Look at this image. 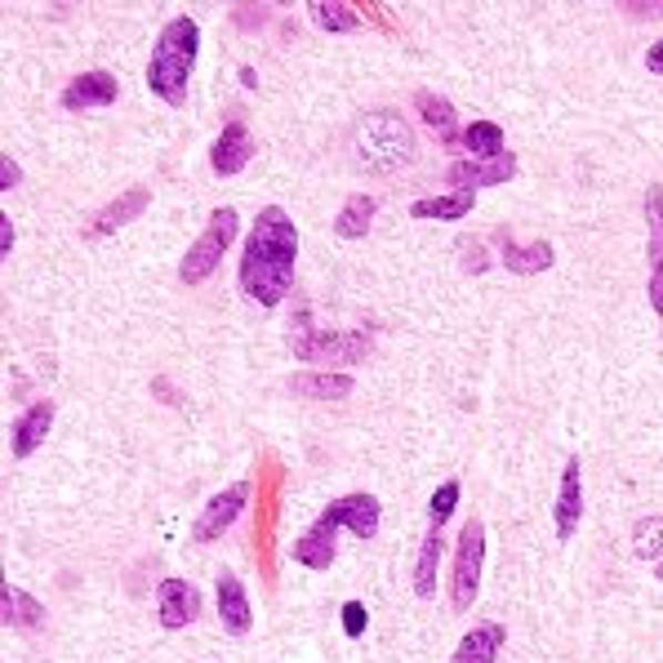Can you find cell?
Masks as SVG:
<instances>
[{
	"mask_svg": "<svg viewBox=\"0 0 663 663\" xmlns=\"http://www.w3.org/2000/svg\"><path fill=\"white\" fill-rule=\"evenodd\" d=\"M294 258H298L294 218H289L280 205L258 210V223H254V232H249V241H245V254H241V289H245L254 303L276 307V303L289 294Z\"/></svg>",
	"mask_w": 663,
	"mask_h": 663,
	"instance_id": "obj_1",
	"label": "cell"
},
{
	"mask_svg": "<svg viewBox=\"0 0 663 663\" xmlns=\"http://www.w3.org/2000/svg\"><path fill=\"white\" fill-rule=\"evenodd\" d=\"M357 161L370 170V174H397L406 165H415L419 156V143H415V130L401 112L392 108H379L370 112L361 125H357V143H353Z\"/></svg>",
	"mask_w": 663,
	"mask_h": 663,
	"instance_id": "obj_2",
	"label": "cell"
},
{
	"mask_svg": "<svg viewBox=\"0 0 663 663\" xmlns=\"http://www.w3.org/2000/svg\"><path fill=\"white\" fill-rule=\"evenodd\" d=\"M196 50H201V32H196L192 19H174V23L161 32L156 50H152L147 90L161 94L170 108H178L183 94H187V76H192V68H196Z\"/></svg>",
	"mask_w": 663,
	"mask_h": 663,
	"instance_id": "obj_3",
	"label": "cell"
},
{
	"mask_svg": "<svg viewBox=\"0 0 663 663\" xmlns=\"http://www.w3.org/2000/svg\"><path fill=\"white\" fill-rule=\"evenodd\" d=\"M289 348L294 357L312 361V366H357L370 357V335H357V329H348V335H325V329H312L307 316L298 312V325L289 329Z\"/></svg>",
	"mask_w": 663,
	"mask_h": 663,
	"instance_id": "obj_4",
	"label": "cell"
},
{
	"mask_svg": "<svg viewBox=\"0 0 663 663\" xmlns=\"http://www.w3.org/2000/svg\"><path fill=\"white\" fill-rule=\"evenodd\" d=\"M236 232H241V218H236V210H214V218H210V227L196 236V245L183 254V263H178V280L183 285H201V280H210L214 276V267L223 263V254L232 249V241H236Z\"/></svg>",
	"mask_w": 663,
	"mask_h": 663,
	"instance_id": "obj_5",
	"label": "cell"
},
{
	"mask_svg": "<svg viewBox=\"0 0 663 663\" xmlns=\"http://www.w3.org/2000/svg\"><path fill=\"white\" fill-rule=\"evenodd\" d=\"M481 561H486V526L472 517L459 530V548H455V570H450V601L455 610H468L477 601L481 588Z\"/></svg>",
	"mask_w": 663,
	"mask_h": 663,
	"instance_id": "obj_6",
	"label": "cell"
},
{
	"mask_svg": "<svg viewBox=\"0 0 663 663\" xmlns=\"http://www.w3.org/2000/svg\"><path fill=\"white\" fill-rule=\"evenodd\" d=\"M245 503H249V481H232L227 490H218V494L205 503V512H201L196 526H192V539H196V543H214V539L245 512Z\"/></svg>",
	"mask_w": 663,
	"mask_h": 663,
	"instance_id": "obj_7",
	"label": "cell"
},
{
	"mask_svg": "<svg viewBox=\"0 0 663 663\" xmlns=\"http://www.w3.org/2000/svg\"><path fill=\"white\" fill-rule=\"evenodd\" d=\"M325 517L335 521V526H344V530H353L357 539H375L379 534V521H384V503L375 499V494H344V499H335L325 508Z\"/></svg>",
	"mask_w": 663,
	"mask_h": 663,
	"instance_id": "obj_8",
	"label": "cell"
},
{
	"mask_svg": "<svg viewBox=\"0 0 663 663\" xmlns=\"http://www.w3.org/2000/svg\"><path fill=\"white\" fill-rule=\"evenodd\" d=\"M196 614H201V592L187 583V579H165L161 588H156V619H161V628H187V623H196Z\"/></svg>",
	"mask_w": 663,
	"mask_h": 663,
	"instance_id": "obj_9",
	"label": "cell"
},
{
	"mask_svg": "<svg viewBox=\"0 0 663 663\" xmlns=\"http://www.w3.org/2000/svg\"><path fill=\"white\" fill-rule=\"evenodd\" d=\"M517 174V156L512 152H503V156H494V161H455L450 165V183H455V192H477V187H499V183H508Z\"/></svg>",
	"mask_w": 663,
	"mask_h": 663,
	"instance_id": "obj_10",
	"label": "cell"
},
{
	"mask_svg": "<svg viewBox=\"0 0 663 663\" xmlns=\"http://www.w3.org/2000/svg\"><path fill=\"white\" fill-rule=\"evenodd\" d=\"M121 94L112 72H81L76 81H68L63 90V108L68 112H94V108H112Z\"/></svg>",
	"mask_w": 663,
	"mask_h": 663,
	"instance_id": "obj_11",
	"label": "cell"
},
{
	"mask_svg": "<svg viewBox=\"0 0 663 663\" xmlns=\"http://www.w3.org/2000/svg\"><path fill=\"white\" fill-rule=\"evenodd\" d=\"M249 161H254V139H249V130H245L241 121H227L223 134H218L214 147H210V165H214V174L232 178V174H241Z\"/></svg>",
	"mask_w": 663,
	"mask_h": 663,
	"instance_id": "obj_12",
	"label": "cell"
},
{
	"mask_svg": "<svg viewBox=\"0 0 663 663\" xmlns=\"http://www.w3.org/2000/svg\"><path fill=\"white\" fill-rule=\"evenodd\" d=\"M218 623H223V632H232V636H249V628H254V605H249V596H245V583L236 579V574H218Z\"/></svg>",
	"mask_w": 663,
	"mask_h": 663,
	"instance_id": "obj_13",
	"label": "cell"
},
{
	"mask_svg": "<svg viewBox=\"0 0 663 663\" xmlns=\"http://www.w3.org/2000/svg\"><path fill=\"white\" fill-rule=\"evenodd\" d=\"M579 517H583V468H579V459H570V463H565V472H561L557 508H552L557 539H570V534L579 530Z\"/></svg>",
	"mask_w": 663,
	"mask_h": 663,
	"instance_id": "obj_14",
	"label": "cell"
},
{
	"mask_svg": "<svg viewBox=\"0 0 663 663\" xmlns=\"http://www.w3.org/2000/svg\"><path fill=\"white\" fill-rule=\"evenodd\" d=\"M147 201H152V192L147 187H130L125 196H116V201H108L90 223H85V236H112L116 227H125V223H134L143 210H147Z\"/></svg>",
	"mask_w": 663,
	"mask_h": 663,
	"instance_id": "obj_15",
	"label": "cell"
},
{
	"mask_svg": "<svg viewBox=\"0 0 663 663\" xmlns=\"http://www.w3.org/2000/svg\"><path fill=\"white\" fill-rule=\"evenodd\" d=\"M335 521H329L325 512L312 521V530L294 543V561L298 565H307V570H329V565H335Z\"/></svg>",
	"mask_w": 663,
	"mask_h": 663,
	"instance_id": "obj_16",
	"label": "cell"
},
{
	"mask_svg": "<svg viewBox=\"0 0 663 663\" xmlns=\"http://www.w3.org/2000/svg\"><path fill=\"white\" fill-rule=\"evenodd\" d=\"M50 428H54V401H37V406H28V410L14 419V459L37 455V446H45Z\"/></svg>",
	"mask_w": 663,
	"mask_h": 663,
	"instance_id": "obj_17",
	"label": "cell"
},
{
	"mask_svg": "<svg viewBox=\"0 0 663 663\" xmlns=\"http://www.w3.org/2000/svg\"><path fill=\"white\" fill-rule=\"evenodd\" d=\"M503 641H508L503 623H477L472 632H463V636H459V645H455V659H450V663H494V659H499V650H503Z\"/></svg>",
	"mask_w": 663,
	"mask_h": 663,
	"instance_id": "obj_18",
	"label": "cell"
},
{
	"mask_svg": "<svg viewBox=\"0 0 663 663\" xmlns=\"http://www.w3.org/2000/svg\"><path fill=\"white\" fill-rule=\"evenodd\" d=\"M353 375H335V370H312V375H294L289 392L294 397H312V401H344L353 397Z\"/></svg>",
	"mask_w": 663,
	"mask_h": 663,
	"instance_id": "obj_19",
	"label": "cell"
},
{
	"mask_svg": "<svg viewBox=\"0 0 663 663\" xmlns=\"http://www.w3.org/2000/svg\"><path fill=\"white\" fill-rule=\"evenodd\" d=\"M415 108H419L424 125H428L446 147L459 143V116H455L450 99H441V94H432V90H419V94H415Z\"/></svg>",
	"mask_w": 663,
	"mask_h": 663,
	"instance_id": "obj_20",
	"label": "cell"
},
{
	"mask_svg": "<svg viewBox=\"0 0 663 663\" xmlns=\"http://www.w3.org/2000/svg\"><path fill=\"white\" fill-rule=\"evenodd\" d=\"M0 614H6V628H14V632H41L45 628V605L32 596V592H23V588H10L6 583V596H0Z\"/></svg>",
	"mask_w": 663,
	"mask_h": 663,
	"instance_id": "obj_21",
	"label": "cell"
},
{
	"mask_svg": "<svg viewBox=\"0 0 663 663\" xmlns=\"http://www.w3.org/2000/svg\"><path fill=\"white\" fill-rule=\"evenodd\" d=\"M441 552H446L441 530H428V534H424V548H419V561H415V596H419V601H432V596H437Z\"/></svg>",
	"mask_w": 663,
	"mask_h": 663,
	"instance_id": "obj_22",
	"label": "cell"
},
{
	"mask_svg": "<svg viewBox=\"0 0 663 663\" xmlns=\"http://www.w3.org/2000/svg\"><path fill=\"white\" fill-rule=\"evenodd\" d=\"M455 147L468 152V161H494V156L508 152V147H503V130H499L494 121H472V125L459 134Z\"/></svg>",
	"mask_w": 663,
	"mask_h": 663,
	"instance_id": "obj_23",
	"label": "cell"
},
{
	"mask_svg": "<svg viewBox=\"0 0 663 663\" xmlns=\"http://www.w3.org/2000/svg\"><path fill=\"white\" fill-rule=\"evenodd\" d=\"M375 210H379V201H375V196H366V192H353V196L344 201L339 218H335V232H339L344 241H361V236L375 227Z\"/></svg>",
	"mask_w": 663,
	"mask_h": 663,
	"instance_id": "obj_24",
	"label": "cell"
},
{
	"mask_svg": "<svg viewBox=\"0 0 663 663\" xmlns=\"http://www.w3.org/2000/svg\"><path fill=\"white\" fill-rule=\"evenodd\" d=\"M472 205H477V192H446V196L415 201V205H410V218H441V223H455V218L472 214Z\"/></svg>",
	"mask_w": 663,
	"mask_h": 663,
	"instance_id": "obj_25",
	"label": "cell"
},
{
	"mask_svg": "<svg viewBox=\"0 0 663 663\" xmlns=\"http://www.w3.org/2000/svg\"><path fill=\"white\" fill-rule=\"evenodd\" d=\"M552 245L548 241H530V245H503V267L517 272V276H534V272H548L552 267Z\"/></svg>",
	"mask_w": 663,
	"mask_h": 663,
	"instance_id": "obj_26",
	"label": "cell"
},
{
	"mask_svg": "<svg viewBox=\"0 0 663 663\" xmlns=\"http://www.w3.org/2000/svg\"><path fill=\"white\" fill-rule=\"evenodd\" d=\"M632 552L641 557V561H663V517H641L636 526H632Z\"/></svg>",
	"mask_w": 663,
	"mask_h": 663,
	"instance_id": "obj_27",
	"label": "cell"
},
{
	"mask_svg": "<svg viewBox=\"0 0 663 663\" xmlns=\"http://www.w3.org/2000/svg\"><path fill=\"white\" fill-rule=\"evenodd\" d=\"M645 223H650V263L663 267V187H645Z\"/></svg>",
	"mask_w": 663,
	"mask_h": 663,
	"instance_id": "obj_28",
	"label": "cell"
},
{
	"mask_svg": "<svg viewBox=\"0 0 663 663\" xmlns=\"http://www.w3.org/2000/svg\"><path fill=\"white\" fill-rule=\"evenodd\" d=\"M312 23L325 28V32H357V14L348 6H339V0H316L312 6Z\"/></svg>",
	"mask_w": 663,
	"mask_h": 663,
	"instance_id": "obj_29",
	"label": "cell"
},
{
	"mask_svg": "<svg viewBox=\"0 0 663 663\" xmlns=\"http://www.w3.org/2000/svg\"><path fill=\"white\" fill-rule=\"evenodd\" d=\"M459 508V481H446L437 494H432V503H428V517H432V530H441L446 521H450V512Z\"/></svg>",
	"mask_w": 663,
	"mask_h": 663,
	"instance_id": "obj_30",
	"label": "cell"
},
{
	"mask_svg": "<svg viewBox=\"0 0 663 663\" xmlns=\"http://www.w3.org/2000/svg\"><path fill=\"white\" fill-rule=\"evenodd\" d=\"M366 623H370L366 605H361V601H348V605H344V632H348V636H361Z\"/></svg>",
	"mask_w": 663,
	"mask_h": 663,
	"instance_id": "obj_31",
	"label": "cell"
},
{
	"mask_svg": "<svg viewBox=\"0 0 663 663\" xmlns=\"http://www.w3.org/2000/svg\"><path fill=\"white\" fill-rule=\"evenodd\" d=\"M19 183H23V165L6 156V161H0V192H10V187H19Z\"/></svg>",
	"mask_w": 663,
	"mask_h": 663,
	"instance_id": "obj_32",
	"label": "cell"
},
{
	"mask_svg": "<svg viewBox=\"0 0 663 663\" xmlns=\"http://www.w3.org/2000/svg\"><path fill=\"white\" fill-rule=\"evenodd\" d=\"M459 249H463V267H468V272H481V267H486L481 241H459Z\"/></svg>",
	"mask_w": 663,
	"mask_h": 663,
	"instance_id": "obj_33",
	"label": "cell"
},
{
	"mask_svg": "<svg viewBox=\"0 0 663 663\" xmlns=\"http://www.w3.org/2000/svg\"><path fill=\"white\" fill-rule=\"evenodd\" d=\"M650 307L663 320V267H650Z\"/></svg>",
	"mask_w": 663,
	"mask_h": 663,
	"instance_id": "obj_34",
	"label": "cell"
},
{
	"mask_svg": "<svg viewBox=\"0 0 663 663\" xmlns=\"http://www.w3.org/2000/svg\"><path fill=\"white\" fill-rule=\"evenodd\" d=\"M645 68H650L654 76H663V37H659V41L645 50Z\"/></svg>",
	"mask_w": 663,
	"mask_h": 663,
	"instance_id": "obj_35",
	"label": "cell"
},
{
	"mask_svg": "<svg viewBox=\"0 0 663 663\" xmlns=\"http://www.w3.org/2000/svg\"><path fill=\"white\" fill-rule=\"evenodd\" d=\"M10 249H14V223H10V218H0V254L10 258Z\"/></svg>",
	"mask_w": 663,
	"mask_h": 663,
	"instance_id": "obj_36",
	"label": "cell"
},
{
	"mask_svg": "<svg viewBox=\"0 0 663 663\" xmlns=\"http://www.w3.org/2000/svg\"><path fill=\"white\" fill-rule=\"evenodd\" d=\"M654 579H659V583H663V561H659V565H654Z\"/></svg>",
	"mask_w": 663,
	"mask_h": 663,
	"instance_id": "obj_37",
	"label": "cell"
}]
</instances>
